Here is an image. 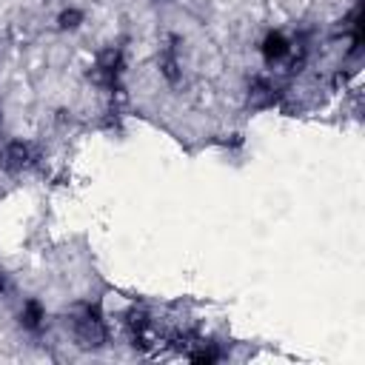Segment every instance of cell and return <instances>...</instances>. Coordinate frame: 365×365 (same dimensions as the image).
Listing matches in <instances>:
<instances>
[{"label":"cell","instance_id":"8","mask_svg":"<svg viewBox=\"0 0 365 365\" xmlns=\"http://www.w3.org/2000/svg\"><path fill=\"white\" fill-rule=\"evenodd\" d=\"M9 291H11V279L6 271H0V297H9Z\"/></svg>","mask_w":365,"mask_h":365},{"label":"cell","instance_id":"1","mask_svg":"<svg viewBox=\"0 0 365 365\" xmlns=\"http://www.w3.org/2000/svg\"><path fill=\"white\" fill-rule=\"evenodd\" d=\"M71 325V339L77 348L83 351H100L108 342V328L103 322V317L91 308V305H77L68 317Z\"/></svg>","mask_w":365,"mask_h":365},{"label":"cell","instance_id":"6","mask_svg":"<svg viewBox=\"0 0 365 365\" xmlns=\"http://www.w3.org/2000/svg\"><path fill=\"white\" fill-rule=\"evenodd\" d=\"M157 68H160V74L165 77V83L180 86V80H182V63H180V54H177L174 46H163V48H160V54H157Z\"/></svg>","mask_w":365,"mask_h":365},{"label":"cell","instance_id":"3","mask_svg":"<svg viewBox=\"0 0 365 365\" xmlns=\"http://www.w3.org/2000/svg\"><path fill=\"white\" fill-rule=\"evenodd\" d=\"M282 100V83L268 77V74H257L251 77L248 88H245V106L251 111H268Z\"/></svg>","mask_w":365,"mask_h":365},{"label":"cell","instance_id":"2","mask_svg":"<svg viewBox=\"0 0 365 365\" xmlns=\"http://www.w3.org/2000/svg\"><path fill=\"white\" fill-rule=\"evenodd\" d=\"M40 154H37V145L17 137V140H6L0 145V171L9 174V177H17L23 171H29L31 165H37Z\"/></svg>","mask_w":365,"mask_h":365},{"label":"cell","instance_id":"5","mask_svg":"<svg viewBox=\"0 0 365 365\" xmlns=\"http://www.w3.org/2000/svg\"><path fill=\"white\" fill-rule=\"evenodd\" d=\"M17 325L29 334H40L46 328V305L37 297H26L17 308Z\"/></svg>","mask_w":365,"mask_h":365},{"label":"cell","instance_id":"4","mask_svg":"<svg viewBox=\"0 0 365 365\" xmlns=\"http://www.w3.org/2000/svg\"><path fill=\"white\" fill-rule=\"evenodd\" d=\"M294 51V40L285 31H268L259 43V54L268 66H282Z\"/></svg>","mask_w":365,"mask_h":365},{"label":"cell","instance_id":"7","mask_svg":"<svg viewBox=\"0 0 365 365\" xmlns=\"http://www.w3.org/2000/svg\"><path fill=\"white\" fill-rule=\"evenodd\" d=\"M86 23V11L80 6H63L57 11V29L60 31H77Z\"/></svg>","mask_w":365,"mask_h":365}]
</instances>
